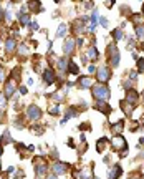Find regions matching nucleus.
<instances>
[{
	"instance_id": "1",
	"label": "nucleus",
	"mask_w": 144,
	"mask_h": 179,
	"mask_svg": "<svg viewBox=\"0 0 144 179\" xmlns=\"http://www.w3.org/2000/svg\"><path fill=\"white\" fill-rule=\"evenodd\" d=\"M33 167H35V176H37V179H45V177H47V173H48L50 164L47 163L45 157L37 156V157H33Z\"/></svg>"
},
{
	"instance_id": "2",
	"label": "nucleus",
	"mask_w": 144,
	"mask_h": 179,
	"mask_svg": "<svg viewBox=\"0 0 144 179\" xmlns=\"http://www.w3.org/2000/svg\"><path fill=\"white\" fill-rule=\"evenodd\" d=\"M106 58H108V63H110V68L111 66H118L119 65V60H121V53H119V48L118 45L114 43H110L106 47Z\"/></svg>"
},
{
	"instance_id": "3",
	"label": "nucleus",
	"mask_w": 144,
	"mask_h": 179,
	"mask_svg": "<svg viewBox=\"0 0 144 179\" xmlns=\"http://www.w3.org/2000/svg\"><path fill=\"white\" fill-rule=\"evenodd\" d=\"M91 93H93L94 101H108L111 96V91L106 85H94L91 88Z\"/></svg>"
},
{
	"instance_id": "4",
	"label": "nucleus",
	"mask_w": 144,
	"mask_h": 179,
	"mask_svg": "<svg viewBox=\"0 0 144 179\" xmlns=\"http://www.w3.org/2000/svg\"><path fill=\"white\" fill-rule=\"evenodd\" d=\"M111 146H113L114 151H123V153H128V141H126L124 136L116 134L111 139Z\"/></svg>"
},
{
	"instance_id": "5",
	"label": "nucleus",
	"mask_w": 144,
	"mask_h": 179,
	"mask_svg": "<svg viewBox=\"0 0 144 179\" xmlns=\"http://www.w3.org/2000/svg\"><path fill=\"white\" fill-rule=\"evenodd\" d=\"M41 114H43V111H41V108L38 106V104H28L25 110V118L27 119H31V121H35V119H40Z\"/></svg>"
},
{
	"instance_id": "6",
	"label": "nucleus",
	"mask_w": 144,
	"mask_h": 179,
	"mask_svg": "<svg viewBox=\"0 0 144 179\" xmlns=\"http://www.w3.org/2000/svg\"><path fill=\"white\" fill-rule=\"evenodd\" d=\"M111 68L110 66H106V65H103V66H100V68L96 70V80L103 85V83H106V81H110V78H111Z\"/></svg>"
},
{
	"instance_id": "7",
	"label": "nucleus",
	"mask_w": 144,
	"mask_h": 179,
	"mask_svg": "<svg viewBox=\"0 0 144 179\" xmlns=\"http://www.w3.org/2000/svg\"><path fill=\"white\" fill-rule=\"evenodd\" d=\"M50 167H51V174H55V176H63V174L68 173L70 164L68 163H63V161H55Z\"/></svg>"
},
{
	"instance_id": "8",
	"label": "nucleus",
	"mask_w": 144,
	"mask_h": 179,
	"mask_svg": "<svg viewBox=\"0 0 144 179\" xmlns=\"http://www.w3.org/2000/svg\"><path fill=\"white\" fill-rule=\"evenodd\" d=\"M94 166H85L80 171L75 173V179H94V173H93Z\"/></svg>"
},
{
	"instance_id": "9",
	"label": "nucleus",
	"mask_w": 144,
	"mask_h": 179,
	"mask_svg": "<svg viewBox=\"0 0 144 179\" xmlns=\"http://www.w3.org/2000/svg\"><path fill=\"white\" fill-rule=\"evenodd\" d=\"M94 81H93V76H78V80H76V86H78L80 90H88V88H93Z\"/></svg>"
},
{
	"instance_id": "10",
	"label": "nucleus",
	"mask_w": 144,
	"mask_h": 179,
	"mask_svg": "<svg viewBox=\"0 0 144 179\" xmlns=\"http://www.w3.org/2000/svg\"><path fill=\"white\" fill-rule=\"evenodd\" d=\"M41 78H43V81L50 86V85H53V83L57 81V73H55L51 68H45L43 71H41Z\"/></svg>"
},
{
	"instance_id": "11",
	"label": "nucleus",
	"mask_w": 144,
	"mask_h": 179,
	"mask_svg": "<svg viewBox=\"0 0 144 179\" xmlns=\"http://www.w3.org/2000/svg\"><path fill=\"white\" fill-rule=\"evenodd\" d=\"M75 47H76V41L73 37H66L65 41H63V53L65 55H71L75 51Z\"/></svg>"
},
{
	"instance_id": "12",
	"label": "nucleus",
	"mask_w": 144,
	"mask_h": 179,
	"mask_svg": "<svg viewBox=\"0 0 144 179\" xmlns=\"http://www.w3.org/2000/svg\"><path fill=\"white\" fill-rule=\"evenodd\" d=\"M15 91H17V81L12 80V78H8L7 83H5V91H3V94H5L7 98H12L13 94H15Z\"/></svg>"
},
{
	"instance_id": "13",
	"label": "nucleus",
	"mask_w": 144,
	"mask_h": 179,
	"mask_svg": "<svg viewBox=\"0 0 144 179\" xmlns=\"http://www.w3.org/2000/svg\"><path fill=\"white\" fill-rule=\"evenodd\" d=\"M124 101H128L129 104L136 106V104H138V101H139V93H138V91H136L134 88H133V90H128V91H126Z\"/></svg>"
},
{
	"instance_id": "14",
	"label": "nucleus",
	"mask_w": 144,
	"mask_h": 179,
	"mask_svg": "<svg viewBox=\"0 0 144 179\" xmlns=\"http://www.w3.org/2000/svg\"><path fill=\"white\" fill-rule=\"evenodd\" d=\"M80 113H81L80 106H70L68 110H66V113H65V116H63V119H61V124H65V123L68 121L70 118H75L76 114H80Z\"/></svg>"
},
{
	"instance_id": "15",
	"label": "nucleus",
	"mask_w": 144,
	"mask_h": 179,
	"mask_svg": "<svg viewBox=\"0 0 144 179\" xmlns=\"http://www.w3.org/2000/svg\"><path fill=\"white\" fill-rule=\"evenodd\" d=\"M48 98H51V100L55 101V103H61V101H65V98H66V90L65 88H60L57 90L55 93H51V94H48Z\"/></svg>"
},
{
	"instance_id": "16",
	"label": "nucleus",
	"mask_w": 144,
	"mask_h": 179,
	"mask_svg": "<svg viewBox=\"0 0 144 179\" xmlns=\"http://www.w3.org/2000/svg\"><path fill=\"white\" fill-rule=\"evenodd\" d=\"M17 48H18V45H17V40L13 37H8L5 40V51L8 55H12V53H15L17 51Z\"/></svg>"
},
{
	"instance_id": "17",
	"label": "nucleus",
	"mask_w": 144,
	"mask_h": 179,
	"mask_svg": "<svg viewBox=\"0 0 144 179\" xmlns=\"http://www.w3.org/2000/svg\"><path fill=\"white\" fill-rule=\"evenodd\" d=\"M93 106L96 108V110H100L103 114H111V113H113V108H111L106 101H94Z\"/></svg>"
},
{
	"instance_id": "18",
	"label": "nucleus",
	"mask_w": 144,
	"mask_h": 179,
	"mask_svg": "<svg viewBox=\"0 0 144 179\" xmlns=\"http://www.w3.org/2000/svg\"><path fill=\"white\" fill-rule=\"evenodd\" d=\"M68 61H70V58H66V57L58 58V61H57V70H58V73H66Z\"/></svg>"
},
{
	"instance_id": "19",
	"label": "nucleus",
	"mask_w": 144,
	"mask_h": 179,
	"mask_svg": "<svg viewBox=\"0 0 144 179\" xmlns=\"http://www.w3.org/2000/svg\"><path fill=\"white\" fill-rule=\"evenodd\" d=\"M121 174H123V167L119 164H113V167L110 171V179H119Z\"/></svg>"
},
{
	"instance_id": "20",
	"label": "nucleus",
	"mask_w": 144,
	"mask_h": 179,
	"mask_svg": "<svg viewBox=\"0 0 144 179\" xmlns=\"http://www.w3.org/2000/svg\"><path fill=\"white\" fill-rule=\"evenodd\" d=\"M108 144H110V139L108 138H100L96 141V151L98 153H104V148H106Z\"/></svg>"
},
{
	"instance_id": "21",
	"label": "nucleus",
	"mask_w": 144,
	"mask_h": 179,
	"mask_svg": "<svg viewBox=\"0 0 144 179\" xmlns=\"http://www.w3.org/2000/svg\"><path fill=\"white\" fill-rule=\"evenodd\" d=\"M119 106L123 108V111H124L126 114H128V116H133V110H134V106H133V104H129L128 101H119Z\"/></svg>"
},
{
	"instance_id": "22",
	"label": "nucleus",
	"mask_w": 144,
	"mask_h": 179,
	"mask_svg": "<svg viewBox=\"0 0 144 179\" xmlns=\"http://www.w3.org/2000/svg\"><path fill=\"white\" fill-rule=\"evenodd\" d=\"M98 55H100V53H98V48L94 47V45H91V47L88 48V51H86V58L94 61V60H98Z\"/></svg>"
},
{
	"instance_id": "23",
	"label": "nucleus",
	"mask_w": 144,
	"mask_h": 179,
	"mask_svg": "<svg viewBox=\"0 0 144 179\" xmlns=\"http://www.w3.org/2000/svg\"><path fill=\"white\" fill-rule=\"evenodd\" d=\"M123 129H124V121H123V119H119L118 123H114V124L111 126V131H113L114 136H116V134H121Z\"/></svg>"
},
{
	"instance_id": "24",
	"label": "nucleus",
	"mask_w": 144,
	"mask_h": 179,
	"mask_svg": "<svg viewBox=\"0 0 144 179\" xmlns=\"http://www.w3.org/2000/svg\"><path fill=\"white\" fill-rule=\"evenodd\" d=\"M41 3L40 2H27V8L30 10V12H33V13H38V12H41Z\"/></svg>"
},
{
	"instance_id": "25",
	"label": "nucleus",
	"mask_w": 144,
	"mask_h": 179,
	"mask_svg": "<svg viewBox=\"0 0 144 179\" xmlns=\"http://www.w3.org/2000/svg\"><path fill=\"white\" fill-rule=\"evenodd\" d=\"M129 20H131V22L134 23L136 27H138V25H142V23H144V17L141 15V13H133V15L129 17Z\"/></svg>"
},
{
	"instance_id": "26",
	"label": "nucleus",
	"mask_w": 144,
	"mask_h": 179,
	"mask_svg": "<svg viewBox=\"0 0 144 179\" xmlns=\"http://www.w3.org/2000/svg\"><path fill=\"white\" fill-rule=\"evenodd\" d=\"M66 71H68V73H71V75H78V73H80L78 65H76V63L73 61L71 58H70V61H68V68H66Z\"/></svg>"
},
{
	"instance_id": "27",
	"label": "nucleus",
	"mask_w": 144,
	"mask_h": 179,
	"mask_svg": "<svg viewBox=\"0 0 144 179\" xmlns=\"http://www.w3.org/2000/svg\"><path fill=\"white\" fill-rule=\"evenodd\" d=\"M17 53H18L22 58L28 55V45H27V41H23V43L18 45V48H17Z\"/></svg>"
},
{
	"instance_id": "28",
	"label": "nucleus",
	"mask_w": 144,
	"mask_h": 179,
	"mask_svg": "<svg viewBox=\"0 0 144 179\" xmlns=\"http://www.w3.org/2000/svg\"><path fill=\"white\" fill-rule=\"evenodd\" d=\"M111 37H113V40H114V43H116V41H119L123 37H124V33H123L121 28H114L113 31H111Z\"/></svg>"
},
{
	"instance_id": "29",
	"label": "nucleus",
	"mask_w": 144,
	"mask_h": 179,
	"mask_svg": "<svg viewBox=\"0 0 144 179\" xmlns=\"http://www.w3.org/2000/svg\"><path fill=\"white\" fill-rule=\"evenodd\" d=\"M18 22H20V25H22V27H25V25H30V15H28V13H27V15H25V13H20V17H18Z\"/></svg>"
},
{
	"instance_id": "30",
	"label": "nucleus",
	"mask_w": 144,
	"mask_h": 179,
	"mask_svg": "<svg viewBox=\"0 0 144 179\" xmlns=\"http://www.w3.org/2000/svg\"><path fill=\"white\" fill-rule=\"evenodd\" d=\"M66 31H68V25H66V23H61V25H60V27H58V31H57V37H58V38L65 37V35H66Z\"/></svg>"
},
{
	"instance_id": "31",
	"label": "nucleus",
	"mask_w": 144,
	"mask_h": 179,
	"mask_svg": "<svg viewBox=\"0 0 144 179\" xmlns=\"http://www.w3.org/2000/svg\"><path fill=\"white\" fill-rule=\"evenodd\" d=\"M8 143H12V138H10V131L7 129V131L2 134V139H0V144L3 146V144H8Z\"/></svg>"
},
{
	"instance_id": "32",
	"label": "nucleus",
	"mask_w": 144,
	"mask_h": 179,
	"mask_svg": "<svg viewBox=\"0 0 144 179\" xmlns=\"http://www.w3.org/2000/svg\"><path fill=\"white\" fill-rule=\"evenodd\" d=\"M48 113H50L51 116H58L61 111H60V106H58L57 103H55V104H50V108H48Z\"/></svg>"
},
{
	"instance_id": "33",
	"label": "nucleus",
	"mask_w": 144,
	"mask_h": 179,
	"mask_svg": "<svg viewBox=\"0 0 144 179\" xmlns=\"http://www.w3.org/2000/svg\"><path fill=\"white\" fill-rule=\"evenodd\" d=\"M20 73H22L20 66H15V68L12 70V75H10V78H12V80H15V81L18 83V80H20Z\"/></svg>"
},
{
	"instance_id": "34",
	"label": "nucleus",
	"mask_w": 144,
	"mask_h": 179,
	"mask_svg": "<svg viewBox=\"0 0 144 179\" xmlns=\"http://www.w3.org/2000/svg\"><path fill=\"white\" fill-rule=\"evenodd\" d=\"M7 110V96L3 93H0V113Z\"/></svg>"
},
{
	"instance_id": "35",
	"label": "nucleus",
	"mask_w": 144,
	"mask_h": 179,
	"mask_svg": "<svg viewBox=\"0 0 144 179\" xmlns=\"http://www.w3.org/2000/svg\"><path fill=\"white\" fill-rule=\"evenodd\" d=\"M136 37H138L139 40H142V38H144V23L136 27Z\"/></svg>"
},
{
	"instance_id": "36",
	"label": "nucleus",
	"mask_w": 144,
	"mask_h": 179,
	"mask_svg": "<svg viewBox=\"0 0 144 179\" xmlns=\"http://www.w3.org/2000/svg\"><path fill=\"white\" fill-rule=\"evenodd\" d=\"M31 131L35 133V134H43V131H45V128L43 126H38V124H31Z\"/></svg>"
},
{
	"instance_id": "37",
	"label": "nucleus",
	"mask_w": 144,
	"mask_h": 179,
	"mask_svg": "<svg viewBox=\"0 0 144 179\" xmlns=\"http://www.w3.org/2000/svg\"><path fill=\"white\" fill-rule=\"evenodd\" d=\"M13 124H15V128L23 129V118H22V116H20V118H17L15 121H13Z\"/></svg>"
},
{
	"instance_id": "38",
	"label": "nucleus",
	"mask_w": 144,
	"mask_h": 179,
	"mask_svg": "<svg viewBox=\"0 0 144 179\" xmlns=\"http://www.w3.org/2000/svg\"><path fill=\"white\" fill-rule=\"evenodd\" d=\"M138 73H144V58H138Z\"/></svg>"
},
{
	"instance_id": "39",
	"label": "nucleus",
	"mask_w": 144,
	"mask_h": 179,
	"mask_svg": "<svg viewBox=\"0 0 144 179\" xmlns=\"http://www.w3.org/2000/svg\"><path fill=\"white\" fill-rule=\"evenodd\" d=\"M123 88H124L126 91H128V90H133V81H131V80H126V81L123 83Z\"/></svg>"
},
{
	"instance_id": "40",
	"label": "nucleus",
	"mask_w": 144,
	"mask_h": 179,
	"mask_svg": "<svg viewBox=\"0 0 144 179\" xmlns=\"http://www.w3.org/2000/svg\"><path fill=\"white\" fill-rule=\"evenodd\" d=\"M78 129H81V131H88V129H91V126H90V123H81V124L78 126Z\"/></svg>"
},
{
	"instance_id": "41",
	"label": "nucleus",
	"mask_w": 144,
	"mask_h": 179,
	"mask_svg": "<svg viewBox=\"0 0 144 179\" xmlns=\"http://www.w3.org/2000/svg\"><path fill=\"white\" fill-rule=\"evenodd\" d=\"M142 126H139V123H136V121H133L131 123V126H129V129H131V131H138V129H141Z\"/></svg>"
},
{
	"instance_id": "42",
	"label": "nucleus",
	"mask_w": 144,
	"mask_h": 179,
	"mask_svg": "<svg viewBox=\"0 0 144 179\" xmlns=\"http://www.w3.org/2000/svg\"><path fill=\"white\" fill-rule=\"evenodd\" d=\"M98 22H100V25H101V27H104V28H106V27L110 25V22H108V20L104 18V17H100V20H98Z\"/></svg>"
},
{
	"instance_id": "43",
	"label": "nucleus",
	"mask_w": 144,
	"mask_h": 179,
	"mask_svg": "<svg viewBox=\"0 0 144 179\" xmlns=\"http://www.w3.org/2000/svg\"><path fill=\"white\" fill-rule=\"evenodd\" d=\"M128 179H142V174L139 173V171L138 173H131V176H129Z\"/></svg>"
},
{
	"instance_id": "44",
	"label": "nucleus",
	"mask_w": 144,
	"mask_h": 179,
	"mask_svg": "<svg viewBox=\"0 0 144 179\" xmlns=\"http://www.w3.org/2000/svg\"><path fill=\"white\" fill-rule=\"evenodd\" d=\"M50 156L53 157L55 161H58V149H57V148H53V149H51V153H50Z\"/></svg>"
},
{
	"instance_id": "45",
	"label": "nucleus",
	"mask_w": 144,
	"mask_h": 179,
	"mask_svg": "<svg viewBox=\"0 0 144 179\" xmlns=\"http://www.w3.org/2000/svg\"><path fill=\"white\" fill-rule=\"evenodd\" d=\"M128 76H129V80H131V81H136V80H138V71H131Z\"/></svg>"
},
{
	"instance_id": "46",
	"label": "nucleus",
	"mask_w": 144,
	"mask_h": 179,
	"mask_svg": "<svg viewBox=\"0 0 144 179\" xmlns=\"http://www.w3.org/2000/svg\"><path fill=\"white\" fill-rule=\"evenodd\" d=\"M3 80H5V70H3V66L0 65V83H2Z\"/></svg>"
},
{
	"instance_id": "47",
	"label": "nucleus",
	"mask_w": 144,
	"mask_h": 179,
	"mask_svg": "<svg viewBox=\"0 0 144 179\" xmlns=\"http://www.w3.org/2000/svg\"><path fill=\"white\" fill-rule=\"evenodd\" d=\"M93 5H94L93 2H85V3H83V7H85L86 10H91V8H93Z\"/></svg>"
},
{
	"instance_id": "48",
	"label": "nucleus",
	"mask_w": 144,
	"mask_h": 179,
	"mask_svg": "<svg viewBox=\"0 0 144 179\" xmlns=\"http://www.w3.org/2000/svg\"><path fill=\"white\" fill-rule=\"evenodd\" d=\"M96 66H94V65H90V66H88V71H90L91 73V75H93V73H94V75H96Z\"/></svg>"
},
{
	"instance_id": "49",
	"label": "nucleus",
	"mask_w": 144,
	"mask_h": 179,
	"mask_svg": "<svg viewBox=\"0 0 144 179\" xmlns=\"http://www.w3.org/2000/svg\"><path fill=\"white\" fill-rule=\"evenodd\" d=\"M13 174H15L17 179H22V177H23V171H17V169H15V173H13Z\"/></svg>"
},
{
	"instance_id": "50",
	"label": "nucleus",
	"mask_w": 144,
	"mask_h": 179,
	"mask_svg": "<svg viewBox=\"0 0 144 179\" xmlns=\"http://www.w3.org/2000/svg\"><path fill=\"white\" fill-rule=\"evenodd\" d=\"M28 27H30L31 30H37V28H38V23H37V22H30Z\"/></svg>"
},
{
	"instance_id": "51",
	"label": "nucleus",
	"mask_w": 144,
	"mask_h": 179,
	"mask_svg": "<svg viewBox=\"0 0 144 179\" xmlns=\"http://www.w3.org/2000/svg\"><path fill=\"white\" fill-rule=\"evenodd\" d=\"M5 18V12H3V8L0 7V20H3Z\"/></svg>"
},
{
	"instance_id": "52",
	"label": "nucleus",
	"mask_w": 144,
	"mask_h": 179,
	"mask_svg": "<svg viewBox=\"0 0 144 179\" xmlns=\"http://www.w3.org/2000/svg\"><path fill=\"white\" fill-rule=\"evenodd\" d=\"M45 179H58V176H55V174H47Z\"/></svg>"
},
{
	"instance_id": "53",
	"label": "nucleus",
	"mask_w": 144,
	"mask_h": 179,
	"mask_svg": "<svg viewBox=\"0 0 144 179\" xmlns=\"http://www.w3.org/2000/svg\"><path fill=\"white\" fill-rule=\"evenodd\" d=\"M27 91H28V90H27L25 86H20V93H22V94H27Z\"/></svg>"
},
{
	"instance_id": "54",
	"label": "nucleus",
	"mask_w": 144,
	"mask_h": 179,
	"mask_svg": "<svg viewBox=\"0 0 144 179\" xmlns=\"http://www.w3.org/2000/svg\"><path fill=\"white\" fill-rule=\"evenodd\" d=\"M68 146H70V148H73V146H75V143H73V139H71V138L68 139Z\"/></svg>"
},
{
	"instance_id": "55",
	"label": "nucleus",
	"mask_w": 144,
	"mask_h": 179,
	"mask_svg": "<svg viewBox=\"0 0 144 179\" xmlns=\"http://www.w3.org/2000/svg\"><path fill=\"white\" fill-rule=\"evenodd\" d=\"M113 3H114V2H104V5H106V7H110V8H111V7H113Z\"/></svg>"
},
{
	"instance_id": "56",
	"label": "nucleus",
	"mask_w": 144,
	"mask_h": 179,
	"mask_svg": "<svg viewBox=\"0 0 144 179\" xmlns=\"http://www.w3.org/2000/svg\"><path fill=\"white\" fill-rule=\"evenodd\" d=\"M2 154H3V146L0 144V156H2Z\"/></svg>"
},
{
	"instance_id": "57",
	"label": "nucleus",
	"mask_w": 144,
	"mask_h": 179,
	"mask_svg": "<svg viewBox=\"0 0 144 179\" xmlns=\"http://www.w3.org/2000/svg\"><path fill=\"white\" fill-rule=\"evenodd\" d=\"M142 17H144V3H142Z\"/></svg>"
},
{
	"instance_id": "58",
	"label": "nucleus",
	"mask_w": 144,
	"mask_h": 179,
	"mask_svg": "<svg viewBox=\"0 0 144 179\" xmlns=\"http://www.w3.org/2000/svg\"><path fill=\"white\" fill-rule=\"evenodd\" d=\"M0 173H2V163H0Z\"/></svg>"
},
{
	"instance_id": "59",
	"label": "nucleus",
	"mask_w": 144,
	"mask_h": 179,
	"mask_svg": "<svg viewBox=\"0 0 144 179\" xmlns=\"http://www.w3.org/2000/svg\"><path fill=\"white\" fill-rule=\"evenodd\" d=\"M141 157H144V151H142V153H141Z\"/></svg>"
},
{
	"instance_id": "60",
	"label": "nucleus",
	"mask_w": 144,
	"mask_h": 179,
	"mask_svg": "<svg viewBox=\"0 0 144 179\" xmlns=\"http://www.w3.org/2000/svg\"><path fill=\"white\" fill-rule=\"evenodd\" d=\"M142 103H144V93H142Z\"/></svg>"
},
{
	"instance_id": "61",
	"label": "nucleus",
	"mask_w": 144,
	"mask_h": 179,
	"mask_svg": "<svg viewBox=\"0 0 144 179\" xmlns=\"http://www.w3.org/2000/svg\"><path fill=\"white\" fill-rule=\"evenodd\" d=\"M0 43H2V41H0Z\"/></svg>"
},
{
	"instance_id": "62",
	"label": "nucleus",
	"mask_w": 144,
	"mask_h": 179,
	"mask_svg": "<svg viewBox=\"0 0 144 179\" xmlns=\"http://www.w3.org/2000/svg\"><path fill=\"white\" fill-rule=\"evenodd\" d=\"M94 179H96V177H94Z\"/></svg>"
}]
</instances>
